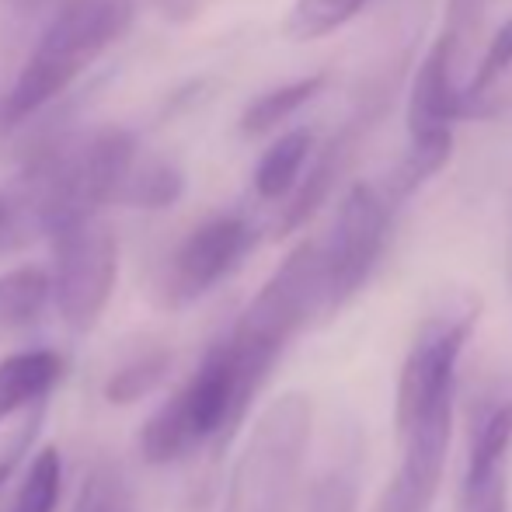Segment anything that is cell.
Masks as SVG:
<instances>
[{
	"mask_svg": "<svg viewBox=\"0 0 512 512\" xmlns=\"http://www.w3.org/2000/svg\"><path fill=\"white\" fill-rule=\"evenodd\" d=\"M4 220H7V206H4V196H0V227H4Z\"/></svg>",
	"mask_w": 512,
	"mask_h": 512,
	"instance_id": "cell-25",
	"label": "cell"
},
{
	"mask_svg": "<svg viewBox=\"0 0 512 512\" xmlns=\"http://www.w3.org/2000/svg\"><path fill=\"white\" fill-rule=\"evenodd\" d=\"M157 7L164 11V18H175V21H185L199 11V0H157Z\"/></svg>",
	"mask_w": 512,
	"mask_h": 512,
	"instance_id": "cell-23",
	"label": "cell"
},
{
	"mask_svg": "<svg viewBox=\"0 0 512 512\" xmlns=\"http://www.w3.org/2000/svg\"><path fill=\"white\" fill-rule=\"evenodd\" d=\"M255 244V227L244 216L223 213L199 223L171 255L161 276V307L182 310L203 300L216 283L230 276Z\"/></svg>",
	"mask_w": 512,
	"mask_h": 512,
	"instance_id": "cell-8",
	"label": "cell"
},
{
	"mask_svg": "<svg viewBox=\"0 0 512 512\" xmlns=\"http://www.w3.org/2000/svg\"><path fill=\"white\" fill-rule=\"evenodd\" d=\"M4 4L18 7V11H28V7H39V4H46V0H4Z\"/></svg>",
	"mask_w": 512,
	"mask_h": 512,
	"instance_id": "cell-24",
	"label": "cell"
},
{
	"mask_svg": "<svg viewBox=\"0 0 512 512\" xmlns=\"http://www.w3.org/2000/svg\"><path fill=\"white\" fill-rule=\"evenodd\" d=\"M481 304L471 293L443 300L411 338L394 391L398 471L391 485L418 509H429L450 457L453 408H457V366L474 335Z\"/></svg>",
	"mask_w": 512,
	"mask_h": 512,
	"instance_id": "cell-1",
	"label": "cell"
},
{
	"mask_svg": "<svg viewBox=\"0 0 512 512\" xmlns=\"http://www.w3.org/2000/svg\"><path fill=\"white\" fill-rule=\"evenodd\" d=\"M63 488V460L56 446L35 453L32 467H28L25 481H21L18 495L11 502V512H56Z\"/></svg>",
	"mask_w": 512,
	"mask_h": 512,
	"instance_id": "cell-18",
	"label": "cell"
},
{
	"mask_svg": "<svg viewBox=\"0 0 512 512\" xmlns=\"http://www.w3.org/2000/svg\"><path fill=\"white\" fill-rule=\"evenodd\" d=\"M512 401H499L474 422L460 481V512H509Z\"/></svg>",
	"mask_w": 512,
	"mask_h": 512,
	"instance_id": "cell-9",
	"label": "cell"
},
{
	"mask_svg": "<svg viewBox=\"0 0 512 512\" xmlns=\"http://www.w3.org/2000/svg\"><path fill=\"white\" fill-rule=\"evenodd\" d=\"M373 512H429V509H418L415 502L405 499V495L398 492V488L387 481V488H384V495L377 499V509Z\"/></svg>",
	"mask_w": 512,
	"mask_h": 512,
	"instance_id": "cell-22",
	"label": "cell"
},
{
	"mask_svg": "<svg viewBox=\"0 0 512 512\" xmlns=\"http://www.w3.org/2000/svg\"><path fill=\"white\" fill-rule=\"evenodd\" d=\"M49 297H53L49 272L35 269V265L4 272L0 276V338H14L32 328L46 310Z\"/></svg>",
	"mask_w": 512,
	"mask_h": 512,
	"instance_id": "cell-13",
	"label": "cell"
},
{
	"mask_svg": "<svg viewBox=\"0 0 512 512\" xmlns=\"http://www.w3.org/2000/svg\"><path fill=\"white\" fill-rule=\"evenodd\" d=\"M314 154V133L310 129H290L262 154L255 168V192L262 199H290L300 175L307 171Z\"/></svg>",
	"mask_w": 512,
	"mask_h": 512,
	"instance_id": "cell-12",
	"label": "cell"
},
{
	"mask_svg": "<svg viewBox=\"0 0 512 512\" xmlns=\"http://www.w3.org/2000/svg\"><path fill=\"white\" fill-rule=\"evenodd\" d=\"M185 196V175L175 161L164 157H140L129 175L119 206L133 209H168Z\"/></svg>",
	"mask_w": 512,
	"mask_h": 512,
	"instance_id": "cell-15",
	"label": "cell"
},
{
	"mask_svg": "<svg viewBox=\"0 0 512 512\" xmlns=\"http://www.w3.org/2000/svg\"><path fill=\"white\" fill-rule=\"evenodd\" d=\"M307 512H356V478L349 471H328L317 478Z\"/></svg>",
	"mask_w": 512,
	"mask_h": 512,
	"instance_id": "cell-20",
	"label": "cell"
},
{
	"mask_svg": "<svg viewBox=\"0 0 512 512\" xmlns=\"http://www.w3.org/2000/svg\"><path fill=\"white\" fill-rule=\"evenodd\" d=\"M56 269L49 276L53 300L67 328L91 331L102 321L119 279V241L102 216H74L49 230Z\"/></svg>",
	"mask_w": 512,
	"mask_h": 512,
	"instance_id": "cell-6",
	"label": "cell"
},
{
	"mask_svg": "<svg viewBox=\"0 0 512 512\" xmlns=\"http://www.w3.org/2000/svg\"><path fill=\"white\" fill-rule=\"evenodd\" d=\"M512 81V18L492 35L474 74L464 81V119H492L502 105V91Z\"/></svg>",
	"mask_w": 512,
	"mask_h": 512,
	"instance_id": "cell-11",
	"label": "cell"
},
{
	"mask_svg": "<svg viewBox=\"0 0 512 512\" xmlns=\"http://www.w3.org/2000/svg\"><path fill=\"white\" fill-rule=\"evenodd\" d=\"M168 373H171V352L164 349L143 352V356L129 359L126 366H119L105 380V401L108 405H136L147 394H154Z\"/></svg>",
	"mask_w": 512,
	"mask_h": 512,
	"instance_id": "cell-17",
	"label": "cell"
},
{
	"mask_svg": "<svg viewBox=\"0 0 512 512\" xmlns=\"http://www.w3.org/2000/svg\"><path fill=\"white\" fill-rule=\"evenodd\" d=\"M251 401L244 398L237 380L234 359H230L223 338L203 356L199 370L185 380L154 415L143 422L140 453L147 464L164 467L189 457L192 450L206 446L209 439H230L244 422Z\"/></svg>",
	"mask_w": 512,
	"mask_h": 512,
	"instance_id": "cell-4",
	"label": "cell"
},
{
	"mask_svg": "<svg viewBox=\"0 0 512 512\" xmlns=\"http://www.w3.org/2000/svg\"><path fill=\"white\" fill-rule=\"evenodd\" d=\"M488 7L492 0H446V11H443V39L453 46V53L464 60L467 49L478 42L481 25L488 18Z\"/></svg>",
	"mask_w": 512,
	"mask_h": 512,
	"instance_id": "cell-19",
	"label": "cell"
},
{
	"mask_svg": "<svg viewBox=\"0 0 512 512\" xmlns=\"http://www.w3.org/2000/svg\"><path fill=\"white\" fill-rule=\"evenodd\" d=\"M331 314L328 307V283H324L321 244L304 241L279 262V269L265 279L230 335L223 338L230 359H234L237 380L248 401L262 391L276 359L286 345L307 328L310 321Z\"/></svg>",
	"mask_w": 512,
	"mask_h": 512,
	"instance_id": "cell-3",
	"label": "cell"
},
{
	"mask_svg": "<svg viewBox=\"0 0 512 512\" xmlns=\"http://www.w3.org/2000/svg\"><path fill=\"white\" fill-rule=\"evenodd\" d=\"M509 300H512V255H509Z\"/></svg>",
	"mask_w": 512,
	"mask_h": 512,
	"instance_id": "cell-26",
	"label": "cell"
},
{
	"mask_svg": "<svg viewBox=\"0 0 512 512\" xmlns=\"http://www.w3.org/2000/svg\"><path fill=\"white\" fill-rule=\"evenodd\" d=\"M314 405L307 394L290 391L276 398L251 425L248 443L230 471L220 512H290L304 471Z\"/></svg>",
	"mask_w": 512,
	"mask_h": 512,
	"instance_id": "cell-5",
	"label": "cell"
},
{
	"mask_svg": "<svg viewBox=\"0 0 512 512\" xmlns=\"http://www.w3.org/2000/svg\"><path fill=\"white\" fill-rule=\"evenodd\" d=\"M370 0H293L283 18V32L293 42H317L335 35L366 11Z\"/></svg>",
	"mask_w": 512,
	"mask_h": 512,
	"instance_id": "cell-16",
	"label": "cell"
},
{
	"mask_svg": "<svg viewBox=\"0 0 512 512\" xmlns=\"http://www.w3.org/2000/svg\"><path fill=\"white\" fill-rule=\"evenodd\" d=\"M324 84H328L324 74H310V77H297V81H286V84H279V88L258 95L255 102L244 108L241 133L265 136V133H272V129H279L286 119H293L300 108L314 102V98L324 91Z\"/></svg>",
	"mask_w": 512,
	"mask_h": 512,
	"instance_id": "cell-14",
	"label": "cell"
},
{
	"mask_svg": "<svg viewBox=\"0 0 512 512\" xmlns=\"http://www.w3.org/2000/svg\"><path fill=\"white\" fill-rule=\"evenodd\" d=\"M133 18L136 0H56L53 18L0 105V126H21L56 102L133 28Z\"/></svg>",
	"mask_w": 512,
	"mask_h": 512,
	"instance_id": "cell-2",
	"label": "cell"
},
{
	"mask_svg": "<svg viewBox=\"0 0 512 512\" xmlns=\"http://www.w3.org/2000/svg\"><path fill=\"white\" fill-rule=\"evenodd\" d=\"M35 432H39V411H35L32 418H28L25 425L18 429V436L11 439V446L4 450V457H0V488L7 485V478L14 474V467H18V460L25 457L28 450H32V439H35Z\"/></svg>",
	"mask_w": 512,
	"mask_h": 512,
	"instance_id": "cell-21",
	"label": "cell"
},
{
	"mask_svg": "<svg viewBox=\"0 0 512 512\" xmlns=\"http://www.w3.org/2000/svg\"><path fill=\"white\" fill-rule=\"evenodd\" d=\"M509 255H512V248H509Z\"/></svg>",
	"mask_w": 512,
	"mask_h": 512,
	"instance_id": "cell-27",
	"label": "cell"
},
{
	"mask_svg": "<svg viewBox=\"0 0 512 512\" xmlns=\"http://www.w3.org/2000/svg\"><path fill=\"white\" fill-rule=\"evenodd\" d=\"M63 377V359L53 349L14 352L0 363V425L18 411L39 405Z\"/></svg>",
	"mask_w": 512,
	"mask_h": 512,
	"instance_id": "cell-10",
	"label": "cell"
},
{
	"mask_svg": "<svg viewBox=\"0 0 512 512\" xmlns=\"http://www.w3.org/2000/svg\"><path fill=\"white\" fill-rule=\"evenodd\" d=\"M391 223H394V206L387 203V196L377 185L356 182L345 189L328 237L317 241L321 244L331 314L349 304L366 286V279L373 276L380 255H384L387 237H391Z\"/></svg>",
	"mask_w": 512,
	"mask_h": 512,
	"instance_id": "cell-7",
	"label": "cell"
}]
</instances>
